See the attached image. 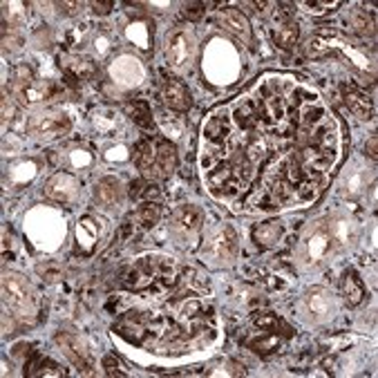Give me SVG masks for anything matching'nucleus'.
Instances as JSON below:
<instances>
[{"instance_id": "f704fd0d", "label": "nucleus", "mask_w": 378, "mask_h": 378, "mask_svg": "<svg viewBox=\"0 0 378 378\" xmlns=\"http://www.w3.org/2000/svg\"><path fill=\"white\" fill-rule=\"evenodd\" d=\"M307 54H309V56L320 59V56H327L329 50H327V45L320 38H313V40H309V45H307Z\"/></svg>"}, {"instance_id": "423d86ee", "label": "nucleus", "mask_w": 378, "mask_h": 378, "mask_svg": "<svg viewBox=\"0 0 378 378\" xmlns=\"http://www.w3.org/2000/svg\"><path fill=\"white\" fill-rule=\"evenodd\" d=\"M56 345L61 347V351L66 354V358L77 367V370L85 376L94 374V361L92 354L88 351V345H85L77 333L72 331H59L56 333Z\"/></svg>"}, {"instance_id": "9b49d317", "label": "nucleus", "mask_w": 378, "mask_h": 378, "mask_svg": "<svg viewBox=\"0 0 378 378\" xmlns=\"http://www.w3.org/2000/svg\"><path fill=\"white\" fill-rule=\"evenodd\" d=\"M159 96H161V101L170 107V110H177V112H186L188 107L192 105V99H190V92L186 88V83H181L179 79H172V77H166L164 81H161Z\"/></svg>"}, {"instance_id": "7c9ffc66", "label": "nucleus", "mask_w": 378, "mask_h": 378, "mask_svg": "<svg viewBox=\"0 0 378 378\" xmlns=\"http://www.w3.org/2000/svg\"><path fill=\"white\" fill-rule=\"evenodd\" d=\"M278 345H280V338L275 336H262V338H257V340H251L248 342V347H251L255 354H271V351H275L278 349Z\"/></svg>"}, {"instance_id": "6ab92c4d", "label": "nucleus", "mask_w": 378, "mask_h": 378, "mask_svg": "<svg viewBox=\"0 0 378 378\" xmlns=\"http://www.w3.org/2000/svg\"><path fill=\"white\" fill-rule=\"evenodd\" d=\"M300 38V27L296 20H278L273 29V40L280 50H294Z\"/></svg>"}, {"instance_id": "f03ea898", "label": "nucleus", "mask_w": 378, "mask_h": 378, "mask_svg": "<svg viewBox=\"0 0 378 378\" xmlns=\"http://www.w3.org/2000/svg\"><path fill=\"white\" fill-rule=\"evenodd\" d=\"M12 94L23 105H40L54 96V85L50 81L36 79L29 66H18L12 79Z\"/></svg>"}, {"instance_id": "4468645a", "label": "nucleus", "mask_w": 378, "mask_h": 378, "mask_svg": "<svg viewBox=\"0 0 378 378\" xmlns=\"http://www.w3.org/2000/svg\"><path fill=\"white\" fill-rule=\"evenodd\" d=\"M242 179H244V172L237 170L235 161H233V164H222L220 168H215L211 175H209V183H211V186L218 190V192H229V195L237 192Z\"/></svg>"}, {"instance_id": "39448f33", "label": "nucleus", "mask_w": 378, "mask_h": 378, "mask_svg": "<svg viewBox=\"0 0 378 378\" xmlns=\"http://www.w3.org/2000/svg\"><path fill=\"white\" fill-rule=\"evenodd\" d=\"M331 235H329V226L327 222H318L311 224V229L302 237V246H300V257L305 264H318L322 257L331 251Z\"/></svg>"}, {"instance_id": "f3484780", "label": "nucleus", "mask_w": 378, "mask_h": 378, "mask_svg": "<svg viewBox=\"0 0 378 378\" xmlns=\"http://www.w3.org/2000/svg\"><path fill=\"white\" fill-rule=\"evenodd\" d=\"M94 202L103 209H114L116 204H121V183H119L114 177H103L99 183H96Z\"/></svg>"}, {"instance_id": "58836bf2", "label": "nucleus", "mask_w": 378, "mask_h": 378, "mask_svg": "<svg viewBox=\"0 0 378 378\" xmlns=\"http://www.w3.org/2000/svg\"><path fill=\"white\" fill-rule=\"evenodd\" d=\"M264 153V144L262 142H253L251 146L246 148V159L248 161H255V159H260Z\"/></svg>"}, {"instance_id": "4c0bfd02", "label": "nucleus", "mask_w": 378, "mask_h": 378, "mask_svg": "<svg viewBox=\"0 0 378 378\" xmlns=\"http://www.w3.org/2000/svg\"><path fill=\"white\" fill-rule=\"evenodd\" d=\"M103 367H105V374H107V376H123L121 365L116 363L114 356H105V358H103Z\"/></svg>"}, {"instance_id": "412c9836", "label": "nucleus", "mask_w": 378, "mask_h": 378, "mask_svg": "<svg viewBox=\"0 0 378 378\" xmlns=\"http://www.w3.org/2000/svg\"><path fill=\"white\" fill-rule=\"evenodd\" d=\"M25 376H63V370L54 361L31 354L25 365Z\"/></svg>"}, {"instance_id": "7ed1b4c3", "label": "nucleus", "mask_w": 378, "mask_h": 378, "mask_svg": "<svg viewBox=\"0 0 378 378\" xmlns=\"http://www.w3.org/2000/svg\"><path fill=\"white\" fill-rule=\"evenodd\" d=\"M237 251H240V242H237L235 229L233 226H220L204 244L202 257L213 266H226L237 257Z\"/></svg>"}, {"instance_id": "a878e982", "label": "nucleus", "mask_w": 378, "mask_h": 378, "mask_svg": "<svg viewBox=\"0 0 378 378\" xmlns=\"http://www.w3.org/2000/svg\"><path fill=\"white\" fill-rule=\"evenodd\" d=\"M255 242L260 246H273L278 244V240L282 237V224L280 222H266V224H260L253 233Z\"/></svg>"}, {"instance_id": "473e14b6", "label": "nucleus", "mask_w": 378, "mask_h": 378, "mask_svg": "<svg viewBox=\"0 0 378 378\" xmlns=\"http://www.w3.org/2000/svg\"><path fill=\"white\" fill-rule=\"evenodd\" d=\"M36 271H38V275H40L43 280H47V282H59L63 269H61L59 262H47V264H40Z\"/></svg>"}, {"instance_id": "dca6fc26", "label": "nucleus", "mask_w": 378, "mask_h": 378, "mask_svg": "<svg viewBox=\"0 0 378 378\" xmlns=\"http://www.w3.org/2000/svg\"><path fill=\"white\" fill-rule=\"evenodd\" d=\"M340 294H342L345 300H347L349 307H358L361 302L365 300V285H363L358 271H354V269H347V271L342 273Z\"/></svg>"}, {"instance_id": "2f4dec72", "label": "nucleus", "mask_w": 378, "mask_h": 378, "mask_svg": "<svg viewBox=\"0 0 378 378\" xmlns=\"http://www.w3.org/2000/svg\"><path fill=\"white\" fill-rule=\"evenodd\" d=\"M235 119H237V123H240L242 128H253L257 123V114H255L253 103H244V105L237 107Z\"/></svg>"}, {"instance_id": "c85d7f7f", "label": "nucleus", "mask_w": 378, "mask_h": 378, "mask_svg": "<svg viewBox=\"0 0 378 378\" xmlns=\"http://www.w3.org/2000/svg\"><path fill=\"white\" fill-rule=\"evenodd\" d=\"M161 195L159 192V186L157 183H148L144 179H137L130 183V197L133 199H148V202H153Z\"/></svg>"}, {"instance_id": "c9c22d12", "label": "nucleus", "mask_w": 378, "mask_h": 378, "mask_svg": "<svg viewBox=\"0 0 378 378\" xmlns=\"http://www.w3.org/2000/svg\"><path fill=\"white\" fill-rule=\"evenodd\" d=\"M204 9H206L204 3H190V5L183 7V16H186L188 20H199L204 16Z\"/></svg>"}, {"instance_id": "cd10ccee", "label": "nucleus", "mask_w": 378, "mask_h": 378, "mask_svg": "<svg viewBox=\"0 0 378 378\" xmlns=\"http://www.w3.org/2000/svg\"><path fill=\"white\" fill-rule=\"evenodd\" d=\"M349 25L356 34H363V36H374V16H370L363 9H356L349 18Z\"/></svg>"}, {"instance_id": "aec40b11", "label": "nucleus", "mask_w": 378, "mask_h": 378, "mask_svg": "<svg viewBox=\"0 0 378 378\" xmlns=\"http://www.w3.org/2000/svg\"><path fill=\"white\" fill-rule=\"evenodd\" d=\"M135 164L144 175H155L153 170H157V148L153 146V142L144 139V142L135 148Z\"/></svg>"}, {"instance_id": "f8f14e48", "label": "nucleus", "mask_w": 378, "mask_h": 378, "mask_svg": "<svg viewBox=\"0 0 378 378\" xmlns=\"http://www.w3.org/2000/svg\"><path fill=\"white\" fill-rule=\"evenodd\" d=\"M45 195L52 202H59V204H72L79 195V183L72 175L68 172H59L54 175L47 183H45Z\"/></svg>"}, {"instance_id": "6e6552de", "label": "nucleus", "mask_w": 378, "mask_h": 378, "mask_svg": "<svg viewBox=\"0 0 378 378\" xmlns=\"http://www.w3.org/2000/svg\"><path fill=\"white\" fill-rule=\"evenodd\" d=\"M170 271V264L166 260H155V257H146V260H139L137 264L128 266L123 271V282L137 287V289H144L148 285L155 282V278L159 275H168Z\"/></svg>"}, {"instance_id": "79ce46f5", "label": "nucleus", "mask_w": 378, "mask_h": 378, "mask_svg": "<svg viewBox=\"0 0 378 378\" xmlns=\"http://www.w3.org/2000/svg\"><path fill=\"white\" fill-rule=\"evenodd\" d=\"M367 155H370L372 159L378 157V155H376V137H372L370 142H367Z\"/></svg>"}, {"instance_id": "ddd939ff", "label": "nucleus", "mask_w": 378, "mask_h": 378, "mask_svg": "<svg viewBox=\"0 0 378 378\" xmlns=\"http://www.w3.org/2000/svg\"><path fill=\"white\" fill-rule=\"evenodd\" d=\"M218 25L226 31V34H231L237 40H242V43L251 40V23H248V18L240 12V9H222L218 14Z\"/></svg>"}, {"instance_id": "c756f323", "label": "nucleus", "mask_w": 378, "mask_h": 378, "mask_svg": "<svg viewBox=\"0 0 378 378\" xmlns=\"http://www.w3.org/2000/svg\"><path fill=\"white\" fill-rule=\"evenodd\" d=\"M255 327L266 331V333H280L285 325H282V320L275 316V313H260V316L255 318Z\"/></svg>"}, {"instance_id": "ea45409f", "label": "nucleus", "mask_w": 378, "mask_h": 378, "mask_svg": "<svg viewBox=\"0 0 378 378\" xmlns=\"http://www.w3.org/2000/svg\"><path fill=\"white\" fill-rule=\"evenodd\" d=\"M112 7H114L112 0H103V3H92V9H94L96 14H107Z\"/></svg>"}, {"instance_id": "bb28decb", "label": "nucleus", "mask_w": 378, "mask_h": 378, "mask_svg": "<svg viewBox=\"0 0 378 378\" xmlns=\"http://www.w3.org/2000/svg\"><path fill=\"white\" fill-rule=\"evenodd\" d=\"M159 218H161V209L157 204H146V206H142L133 215V220L139 229H153V226L159 222Z\"/></svg>"}, {"instance_id": "a19ab883", "label": "nucleus", "mask_w": 378, "mask_h": 378, "mask_svg": "<svg viewBox=\"0 0 378 378\" xmlns=\"http://www.w3.org/2000/svg\"><path fill=\"white\" fill-rule=\"evenodd\" d=\"M59 9H63V14H74L72 9H79V3H56Z\"/></svg>"}, {"instance_id": "e433bc0d", "label": "nucleus", "mask_w": 378, "mask_h": 378, "mask_svg": "<svg viewBox=\"0 0 378 378\" xmlns=\"http://www.w3.org/2000/svg\"><path fill=\"white\" fill-rule=\"evenodd\" d=\"M3 45H5V50H12V52H16V50H20V47H23V38H20L14 29H12V36H9L7 31H3Z\"/></svg>"}, {"instance_id": "4be33fe9", "label": "nucleus", "mask_w": 378, "mask_h": 378, "mask_svg": "<svg viewBox=\"0 0 378 378\" xmlns=\"http://www.w3.org/2000/svg\"><path fill=\"white\" fill-rule=\"evenodd\" d=\"M204 137H206V142L222 146L226 139H229V119H224V116L209 119V123L204 126Z\"/></svg>"}, {"instance_id": "2eb2a0df", "label": "nucleus", "mask_w": 378, "mask_h": 378, "mask_svg": "<svg viewBox=\"0 0 378 378\" xmlns=\"http://www.w3.org/2000/svg\"><path fill=\"white\" fill-rule=\"evenodd\" d=\"M340 90H342V99H345V103H347V107L351 110V114L363 119V121L372 119V114H374V103H372L370 96H367L363 90L354 88V85H342Z\"/></svg>"}, {"instance_id": "f257e3e1", "label": "nucleus", "mask_w": 378, "mask_h": 378, "mask_svg": "<svg viewBox=\"0 0 378 378\" xmlns=\"http://www.w3.org/2000/svg\"><path fill=\"white\" fill-rule=\"evenodd\" d=\"M3 298L5 305L16 313V318L31 320L36 316V298L34 289L20 273L3 275Z\"/></svg>"}, {"instance_id": "1a4fd4ad", "label": "nucleus", "mask_w": 378, "mask_h": 378, "mask_svg": "<svg viewBox=\"0 0 378 378\" xmlns=\"http://www.w3.org/2000/svg\"><path fill=\"white\" fill-rule=\"evenodd\" d=\"M302 313L311 322H325L336 313V302H333V296L327 289H309L305 298H302Z\"/></svg>"}, {"instance_id": "393cba45", "label": "nucleus", "mask_w": 378, "mask_h": 378, "mask_svg": "<svg viewBox=\"0 0 378 378\" xmlns=\"http://www.w3.org/2000/svg\"><path fill=\"white\" fill-rule=\"evenodd\" d=\"M126 112L130 114V119L142 128H153V112H150V105L144 99H133L126 103Z\"/></svg>"}, {"instance_id": "72a5a7b5", "label": "nucleus", "mask_w": 378, "mask_h": 378, "mask_svg": "<svg viewBox=\"0 0 378 378\" xmlns=\"http://www.w3.org/2000/svg\"><path fill=\"white\" fill-rule=\"evenodd\" d=\"M273 197H275V202H280V204H285V202L291 197V188H289V183H287L285 179H280V181L273 183Z\"/></svg>"}, {"instance_id": "a211bd4d", "label": "nucleus", "mask_w": 378, "mask_h": 378, "mask_svg": "<svg viewBox=\"0 0 378 378\" xmlns=\"http://www.w3.org/2000/svg\"><path fill=\"white\" fill-rule=\"evenodd\" d=\"M329 235H331V242L338 244V246H347L356 240V224L349 218H338L329 220Z\"/></svg>"}, {"instance_id": "5701e85b", "label": "nucleus", "mask_w": 378, "mask_h": 378, "mask_svg": "<svg viewBox=\"0 0 378 378\" xmlns=\"http://www.w3.org/2000/svg\"><path fill=\"white\" fill-rule=\"evenodd\" d=\"M66 66H63V70H66V74L68 77H72V79H88V77H92V74L96 72V68H94V63L90 61V59H85V56H70V59H66L63 61Z\"/></svg>"}, {"instance_id": "0eeeda50", "label": "nucleus", "mask_w": 378, "mask_h": 378, "mask_svg": "<svg viewBox=\"0 0 378 378\" xmlns=\"http://www.w3.org/2000/svg\"><path fill=\"white\" fill-rule=\"evenodd\" d=\"M192 54H195V38H192V34H188V31L181 27L170 31L166 38L168 66L175 70H183L192 61Z\"/></svg>"}, {"instance_id": "b1692460", "label": "nucleus", "mask_w": 378, "mask_h": 378, "mask_svg": "<svg viewBox=\"0 0 378 378\" xmlns=\"http://www.w3.org/2000/svg\"><path fill=\"white\" fill-rule=\"evenodd\" d=\"M177 166V153L168 142L157 144V172L161 177H168Z\"/></svg>"}, {"instance_id": "20e7f679", "label": "nucleus", "mask_w": 378, "mask_h": 378, "mask_svg": "<svg viewBox=\"0 0 378 378\" xmlns=\"http://www.w3.org/2000/svg\"><path fill=\"white\" fill-rule=\"evenodd\" d=\"M70 128H72V121L68 112L56 110V107L29 116L27 121V133L36 139H56V137L68 135Z\"/></svg>"}, {"instance_id": "9d476101", "label": "nucleus", "mask_w": 378, "mask_h": 378, "mask_svg": "<svg viewBox=\"0 0 378 378\" xmlns=\"http://www.w3.org/2000/svg\"><path fill=\"white\" fill-rule=\"evenodd\" d=\"M202 222H204V213L197 206H192V204H183V206L175 209V213H172L170 229L179 240H190V237H195L199 233Z\"/></svg>"}]
</instances>
